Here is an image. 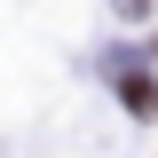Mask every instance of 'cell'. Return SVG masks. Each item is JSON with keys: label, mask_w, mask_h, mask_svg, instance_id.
<instances>
[{"label": "cell", "mask_w": 158, "mask_h": 158, "mask_svg": "<svg viewBox=\"0 0 158 158\" xmlns=\"http://www.w3.org/2000/svg\"><path fill=\"white\" fill-rule=\"evenodd\" d=\"M127 111H135V118H158V87H150V71H135V63H127Z\"/></svg>", "instance_id": "1"}]
</instances>
